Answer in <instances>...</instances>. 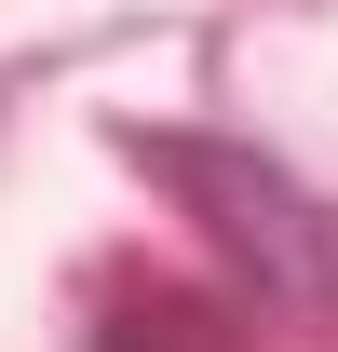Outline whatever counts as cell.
Wrapping results in <instances>:
<instances>
[{
    "mask_svg": "<svg viewBox=\"0 0 338 352\" xmlns=\"http://www.w3.org/2000/svg\"><path fill=\"white\" fill-rule=\"evenodd\" d=\"M122 163L203 230V258L257 311H284V325H325L338 311V217H325V190L284 149L216 135V122H122Z\"/></svg>",
    "mask_w": 338,
    "mask_h": 352,
    "instance_id": "cell-1",
    "label": "cell"
},
{
    "mask_svg": "<svg viewBox=\"0 0 338 352\" xmlns=\"http://www.w3.org/2000/svg\"><path fill=\"white\" fill-rule=\"evenodd\" d=\"M95 352H244V311L216 285H163V271H122L95 298Z\"/></svg>",
    "mask_w": 338,
    "mask_h": 352,
    "instance_id": "cell-2",
    "label": "cell"
}]
</instances>
